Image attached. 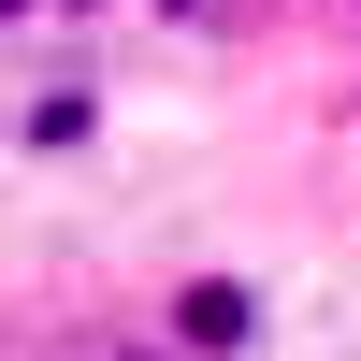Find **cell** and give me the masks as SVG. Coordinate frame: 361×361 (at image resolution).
Masks as SVG:
<instances>
[{"label":"cell","instance_id":"6da1fadb","mask_svg":"<svg viewBox=\"0 0 361 361\" xmlns=\"http://www.w3.org/2000/svg\"><path fill=\"white\" fill-rule=\"evenodd\" d=\"M260 318H275V304H260L246 275H173V289H159V347H173V361H246Z\"/></svg>","mask_w":361,"mask_h":361},{"label":"cell","instance_id":"7a4b0ae2","mask_svg":"<svg viewBox=\"0 0 361 361\" xmlns=\"http://www.w3.org/2000/svg\"><path fill=\"white\" fill-rule=\"evenodd\" d=\"M87 130H102V87H87L73 58H58V73H29V102H15V145H29V159H73Z\"/></svg>","mask_w":361,"mask_h":361},{"label":"cell","instance_id":"3957f363","mask_svg":"<svg viewBox=\"0 0 361 361\" xmlns=\"http://www.w3.org/2000/svg\"><path fill=\"white\" fill-rule=\"evenodd\" d=\"M0 15H15V29H29V15H44V0H0Z\"/></svg>","mask_w":361,"mask_h":361}]
</instances>
